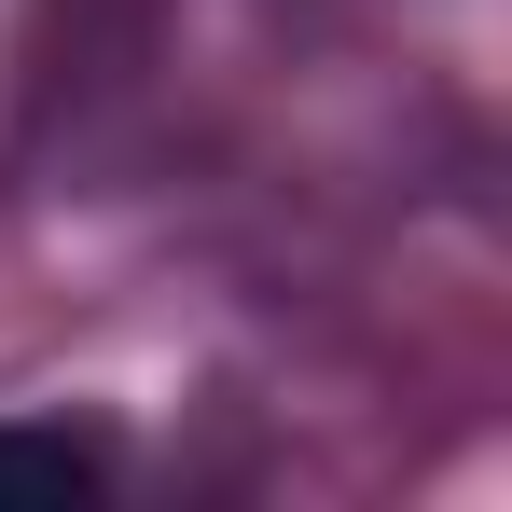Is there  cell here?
<instances>
[{
	"label": "cell",
	"mask_w": 512,
	"mask_h": 512,
	"mask_svg": "<svg viewBox=\"0 0 512 512\" xmlns=\"http://www.w3.org/2000/svg\"><path fill=\"white\" fill-rule=\"evenodd\" d=\"M0 485L14 499H84V485H111V443H84V429H0Z\"/></svg>",
	"instance_id": "6da1fadb"
}]
</instances>
